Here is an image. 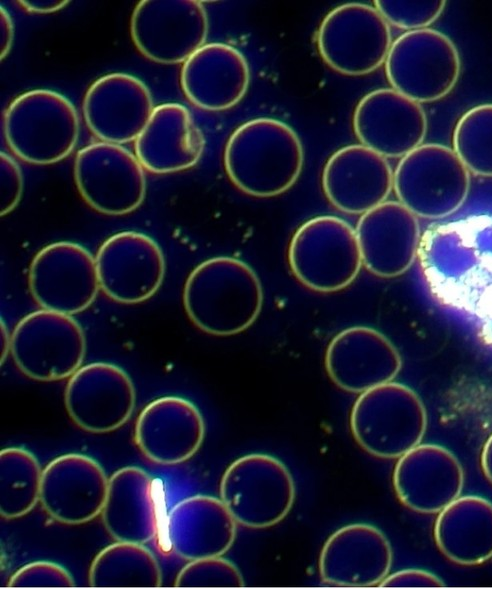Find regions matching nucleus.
<instances>
[{
    "label": "nucleus",
    "mask_w": 492,
    "mask_h": 589,
    "mask_svg": "<svg viewBox=\"0 0 492 589\" xmlns=\"http://www.w3.org/2000/svg\"><path fill=\"white\" fill-rule=\"evenodd\" d=\"M418 255L434 293L474 313L492 338V247L466 230L437 229L421 239Z\"/></svg>",
    "instance_id": "f257e3e1"
},
{
    "label": "nucleus",
    "mask_w": 492,
    "mask_h": 589,
    "mask_svg": "<svg viewBox=\"0 0 492 589\" xmlns=\"http://www.w3.org/2000/svg\"><path fill=\"white\" fill-rule=\"evenodd\" d=\"M183 305L189 319L203 332L235 335L258 318L263 305L262 285L244 261L228 256L210 258L187 277Z\"/></svg>",
    "instance_id": "f03ea898"
},
{
    "label": "nucleus",
    "mask_w": 492,
    "mask_h": 589,
    "mask_svg": "<svg viewBox=\"0 0 492 589\" xmlns=\"http://www.w3.org/2000/svg\"><path fill=\"white\" fill-rule=\"evenodd\" d=\"M304 151L297 133L274 118L240 125L224 150V167L242 192L260 198L280 195L299 178Z\"/></svg>",
    "instance_id": "7ed1b4c3"
},
{
    "label": "nucleus",
    "mask_w": 492,
    "mask_h": 589,
    "mask_svg": "<svg viewBox=\"0 0 492 589\" xmlns=\"http://www.w3.org/2000/svg\"><path fill=\"white\" fill-rule=\"evenodd\" d=\"M3 131L9 148L20 159L48 165L73 151L80 123L68 98L56 91L35 89L10 103L4 114Z\"/></svg>",
    "instance_id": "20e7f679"
},
{
    "label": "nucleus",
    "mask_w": 492,
    "mask_h": 589,
    "mask_svg": "<svg viewBox=\"0 0 492 589\" xmlns=\"http://www.w3.org/2000/svg\"><path fill=\"white\" fill-rule=\"evenodd\" d=\"M350 428L358 445L384 459L399 458L421 443L427 429V412L410 387L387 382L371 388L355 401Z\"/></svg>",
    "instance_id": "39448f33"
},
{
    "label": "nucleus",
    "mask_w": 492,
    "mask_h": 589,
    "mask_svg": "<svg viewBox=\"0 0 492 589\" xmlns=\"http://www.w3.org/2000/svg\"><path fill=\"white\" fill-rule=\"evenodd\" d=\"M219 493L237 523L262 529L278 524L289 514L296 487L281 460L269 454L251 453L226 468Z\"/></svg>",
    "instance_id": "423d86ee"
},
{
    "label": "nucleus",
    "mask_w": 492,
    "mask_h": 589,
    "mask_svg": "<svg viewBox=\"0 0 492 589\" xmlns=\"http://www.w3.org/2000/svg\"><path fill=\"white\" fill-rule=\"evenodd\" d=\"M393 188L399 202L416 216L439 219L465 202L470 172L453 149L437 143L422 144L399 161Z\"/></svg>",
    "instance_id": "0eeeda50"
},
{
    "label": "nucleus",
    "mask_w": 492,
    "mask_h": 589,
    "mask_svg": "<svg viewBox=\"0 0 492 589\" xmlns=\"http://www.w3.org/2000/svg\"><path fill=\"white\" fill-rule=\"evenodd\" d=\"M288 259L297 280L322 293L349 286L363 264L356 231L329 215L312 218L296 230Z\"/></svg>",
    "instance_id": "6e6552de"
},
{
    "label": "nucleus",
    "mask_w": 492,
    "mask_h": 589,
    "mask_svg": "<svg viewBox=\"0 0 492 589\" xmlns=\"http://www.w3.org/2000/svg\"><path fill=\"white\" fill-rule=\"evenodd\" d=\"M461 70L459 52L440 31H407L391 45L385 72L392 88L418 103L437 101L456 85Z\"/></svg>",
    "instance_id": "1a4fd4ad"
},
{
    "label": "nucleus",
    "mask_w": 492,
    "mask_h": 589,
    "mask_svg": "<svg viewBox=\"0 0 492 589\" xmlns=\"http://www.w3.org/2000/svg\"><path fill=\"white\" fill-rule=\"evenodd\" d=\"M10 353L25 376L41 382L58 381L72 376L82 366L86 338L71 315L41 309L17 323Z\"/></svg>",
    "instance_id": "9d476101"
},
{
    "label": "nucleus",
    "mask_w": 492,
    "mask_h": 589,
    "mask_svg": "<svg viewBox=\"0 0 492 589\" xmlns=\"http://www.w3.org/2000/svg\"><path fill=\"white\" fill-rule=\"evenodd\" d=\"M392 45L388 22L379 11L362 3L334 8L322 20L317 46L333 70L348 76L369 74L385 63Z\"/></svg>",
    "instance_id": "9b49d317"
},
{
    "label": "nucleus",
    "mask_w": 492,
    "mask_h": 589,
    "mask_svg": "<svg viewBox=\"0 0 492 589\" xmlns=\"http://www.w3.org/2000/svg\"><path fill=\"white\" fill-rule=\"evenodd\" d=\"M74 178L83 200L105 215L131 213L146 195L142 164L118 144L101 141L80 149L74 162Z\"/></svg>",
    "instance_id": "f8f14e48"
},
{
    "label": "nucleus",
    "mask_w": 492,
    "mask_h": 589,
    "mask_svg": "<svg viewBox=\"0 0 492 589\" xmlns=\"http://www.w3.org/2000/svg\"><path fill=\"white\" fill-rule=\"evenodd\" d=\"M130 28L142 55L156 63L178 64L205 45L208 18L197 0H142Z\"/></svg>",
    "instance_id": "ddd939ff"
},
{
    "label": "nucleus",
    "mask_w": 492,
    "mask_h": 589,
    "mask_svg": "<svg viewBox=\"0 0 492 589\" xmlns=\"http://www.w3.org/2000/svg\"><path fill=\"white\" fill-rule=\"evenodd\" d=\"M28 284L42 309L68 315L91 306L100 289L95 258L85 247L70 241L51 243L36 253Z\"/></svg>",
    "instance_id": "4468645a"
},
{
    "label": "nucleus",
    "mask_w": 492,
    "mask_h": 589,
    "mask_svg": "<svg viewBox=\"0 0 492 589\" xmlns=\"http://www.w3.org/2000/svg\"><path fill=\"white\" fill-rule=\"evenodd\" d=\"M95 260L100 289L118 303L144 302L164 280V254L153 238L141 232L110 236L99 247Z\"/></svg>",
    "instance_id": "2eb2a0df"
},
{
    "label": "nucleus",
    "mask_w": 492,
    "mask_h": 589,
    "mask_svg": "<svg viewBox=\"0 0 492 589\" xmlns=\"http://www.w3.org/2000/svg\"><path fill=\"white\" fill-rule=\"evenodd\" d=\"M71 420L82 430L107 433L123 426L136 404L130 376L119 366L94 362L69 377L64 393Z\"/></svg>",
    "instance_id": "dca6fc26"
},
{
    "label": "nucleus",
    "mask_w": 492,
    "mask_h": 589,
    "mask_svg": "<svg viewBox=\"0 0 492 589\" xmlns=\"http://www.w3.org/2000/svg\"><path fill=\"white\" fill-rule=\"evenodd\" d=\"M353 128L362 145L385 158H402L422 145L427 117L420 103L393 88H382L359 101Z\"/></svg>",
    "instance_id": "f3484780"
},
{
    "label": "nucleus",
    "mask_w": 492,
    "mask_h": 589,
    "mask_svg": "<svg viewBox=\"0 0 492 589\" xmlns=\"http://www.w3.org/2000/svg\"><path fill=\"white\" fill-rule=\"evenodd\" d=\"M109 478L92 457L69 453L56 457L43 469L40 502L54 520L79 525L101 514Z\"/></svg>",
    "instance_id": "a211bd4d"
},
{
    "label": "nucleus",
    "mask_w": 492,
    "mask_h": 589,
    "mask_svg": "<svg viewBox=\"0 0 492 589\" xmlns=\"http://www.w3.org/2000/svg\"><path fill=\"white\" fill-rule=\"evenodd\" d=\"M153 110L146 84L126 73L98 78L83 100V116L89 130L103 142L118 145L135 141Z\"/></svg>",
    "instance_id": "6ab92c4d"
},
{
    "label": "nucleus",
    "mask_w": 492,
    "mask_h": 589,
    "mask_svg": "<svg viewBox=\"0 0 492 589\" xmlns=\"http://www.w3.org/2000/svg\"><path fill=\"white\" fill-rule=\"evenodd\" d=\"M393 561L386 535L368 523H352L333 532L319 557L321 580L342 587L379 585L390 573Z\"/></svg>",
    "instance_id": "aec40b11"
},
{
    "label": "nucleus",
    "mask_w": 492,
    "mask_h": 589,
    "mask_svg": "<svg viewBox=\"0 0 492 589\" xmlns=\"http://www.w3.org/2000/svg\"><path fill=\"white\" fill-rule=\"evenodd\" d=\"M392 481L405 507L432 514L460 496L464 472L458 458L447 448L420 443L399 457Z\"/></svg>",
    "instance_id": "412c9836"
},
{
    "label": "nucleus",
    "mask_w": 492,
    "mask_h": 589,
    "mask_svg": "<svg viewBox=\"0 0 492 589\" xmlns=\"http://www.w3.org/2000/svg\"><path fill=\"white\" fill-rule=\"evenodd\" d=\"M204 437L201 412L190 400L179 396L151 401L135 422L136 446L148 460L160 465H176L190 459Z\"/></svg>",
    "instance_id": "4be33fe9"
},
{
    "label": "nucleus",
    "mask_w": 492,
    "mask_h": 589,
    "mask_svg": "<svg viewBox=\"0 0 492 589\" xmlns=\"http://www.w3.org/2000/svg\"><path fill=\"white\" fill-rule=\"evenodd\" d=\"M325 367L339 388L363 393L391 382L401 370L402 359L384 334L371 327L354 326L331 340L325 354Z\"/></svg>",
    "instance_id": "5701e85b"
},
{
    "label": "nucleus",
    "mask_w": 492,
    "mask_h": 589,
    "mask_svg": "<svg viewBox=\"0 0 492 589\" xmlns=\"http://www.w3.org/2000/svg\"><path fill=\"white\" fill-rule=\"evenodd\" d=\"M355 231L362 262L378 277L402 275L418 255V218L399 201H385L362 214Z\"/></svg>",
    "instance_id": "b1692460"
},
{
    "label": "nucleus",
    "mask_w": 492,
    "mask_h": 589,
    "mask_svg": "<svg viewBox=\"0 0 492 589\" xmlns=\"http://www.w3.org/2000/svg\"><path fill=\"white\" fill-rule=\"evenodd\" d=\"M393 175L384 156L362 144L349 145L326 162L322 187L338 210L364 214L385 202L393 188Z\"/></svg>",
    "instance_id": "393cba45"
},
{
    "label": "nucleus",
    "mask_w": 492,
    "mask_h": 589,
    "mask_svg": "<svg viewBox=\"0 0 492 589\" xmlns=\"http://www.w3.org/2000/svg\"><path fill=\"white\" fill-rule=\"evenodd\" d=\"M165 530L172 552L191 561L224 555L235 541L237 521L221 499L198 494L169 510Z\"/></svg>",
    "instance_id": "a878e982"
},
{
    "label": "nucleus",
    "mask_w": 492,
    "mask_h": 589,
    "mask_svg": "<svg viewBox=\"0 0 492 589\" xmlns=\"http://www.w3.org/2000/svg\"><path fill=\"white\" fill-rule=\"evenodd\" d=\"M180 82L185 96L195 106L223 111L246 94L250 83L248 62L231 45L208 43L183 63Z\"/></svg>",
    "instance_id": "bb28decb"
},
{
    "label": "nucleus",
    "mask_w": 492,
    "mask_h": 589,
    "mask_svg": "<svg viewBox=\"0 0 492 589\" xmlns=\"http://www.w3.org/2000/svg\"><path fill=\"white\" fill-rule=\"evenodd\" d=\"M205 147L204 135L189 110L178 103L154 108L149 122L135 140L136 157L143 168L168 174L193 167Z\"/></svg>",
    "instance_id": "cd10ccee"
},
{
    "label": "nucleus",
    "mask_w": 492,
    "mask_h": 589,
    "mask_svg": "<svg viewBox=\"0 0 492 589\" xmlns=\"http://www.w3.org/2000/svg\"><path fill=\"white\" fill-rule=\"evenodd\" d=\"M155 487V480L137 466L111 475L101 516L113 539L145 544L156 538L161 512Z\"/></svg>",
    "instance_id": "c85d7f7f"
},
{
    "label": "nucleus",
    "mask_w": 492,
    "mask_h": 589,
    "mask_svg": "<svg viewBox=\"0 0 492 589\" xmlns=\"http://www.w3.org/2000/svg\"><path fill=\"white\" fill-rule=\"evenodd\" d=\"M434 538L440 552L456 564L488 561L492 558V502L477 495L459 496L439 512Z\"/></svg>",
    "instance_id": "c756f323"
},
{
    "label": "nucleus",
    "mask_w": 492,
    "mask_h": 589,
    "mask_svg": "<svg viewBox=\"0 0 492 589\" xmlns=\"http://www.w3.org/2000/svg\"><path fill=\"white\" fill-rule=\"evenodd\" d=\"M89 584L95 588H156L162 584V571L144 544L116 541L94 557Z\"/></svg>",
    "instance_id": "7c9ffc66"
},
{
    "label": "nucleus",
    "mask_w": 492,
    "mask_h": 589,
    "mask_svg": "<svg viewBox=\"0 0 492 589\" xmlns=\"http://www.w3.org/2000/svg\"><path fill=\"white\" fill-rule=\"evenodd\" d=\"M43 470L37 458L22 447L0 451V514L16 519L40 501Z\"/></svg>",
    "instance_id": "2f4dec72"
},
{
    "label": "nucleus",
    "mask_w": 492,
    "mask_h": 589,
    "mask_svg": "<svg viewBox=\"0 0 492 589\" xmlns=\"http://www.w3.org/2000/svg\"><path fill=\"white\" fill-rule=\"evenodd\" d=\"M453 150L469 170L492 177V104L466 111L453 132Z\"/></svg>",
    "instance_id": "473e14b6"
},
{
    "label": "nucleus",
    "mask_w": 492,
    "mask_h": 589,
    "mask_svg": "<svg viewBox=\"0 0 492 589\" xmlns=\"http://www.w3.org/2000/svg\"><path fill=\"white\" fill-rule=\"evenodd\" d=\"M238 567L222 556L189 561L178 573L174 586L180 588L242 587Z\"/></svg>",
    "instance_id": "72a5a7b5"
},
{
    "label": "nucleus",
    "mask_w": 492,
    "mask_h": 589,
    "mask_svg": "<svg viewBox=\"0 0 492 589\" xmlns=\"http://www.w3.org/2000/svg\"><path fill=\"white\" fill-rule=\"evenodd\" d=\"M375 8L388 22L398 28L414 31L428 28L442 14L446 2L378 0Z\"/></svg>",
    "instance_id": "f704fd0d"
},
{
    "label": "nucleus",
    "mask_w": 492,
    "mask_h": 589,
    "mask_svg": "<svg viewBox=\"0 0 492 589\" xmlns=\"http://www.w3.org/2000/svg\"><path fill=\"white\" fill-rule=\"evenodd\" d=\"M76 585L70 572L47 560L33 561L20 567L9 579L13 588H69Z\"/></svg>",
    "instance_id": "c9c22d12"
},
{
    "label": "nucleus",
    "mask_w": 492,
    "mask_h": 589,
    "mask_svg": "<svg viewBox=\"0 0 492 589\" xmlns=\"http://www.w3.org/2000/svg\"><path fill=\"white\" fill-rule=\"evenodd\" d=\"M0 172V214L4 216L21 200L24 181L17 162L4 152L0 153Z\"/></svg>",
    "instance_id": "e433bc0d"
},
{
    "label": "nucleus",
    "mask_w": 492,
    "mask_h": 589,
    "mask_svg": "<svg viewBox=\"0 0 492 589\" xmlns=\"http://www.w3.org/2000/svg\"><path fill=\"white\" fill-rule=\"evenodd\" d=\"M386 588H412V587H443L444 581L430 571L407 568L402 569L388 576L378 585Z\"/></svg>",
    "instance_id": "4c0bfd02"
},
{
    "label": "nucleus",
    "mask_w": 492,
    "mask_h": 589,
    "mask_svg": "<svg viewBox=\"0 0 492 589\" xmlns=\"http://www.w3.org/2000/svg\"><path fill=\"white\" fill-rule=\"evenodd\" d=\"M14 38L13 21L2 6L0 7V57L3 60L11 50Z\"/></svg>",
    "instance_id": "58836bf2"
},
{
    "label": "nucleus",
    "mask_w": 492,
    "mask_h": 589,
    "mask_svg": "<svg viewBox=\"0 0 492 589\" xmlns=\"http://www.w3.org/2000/svg\"><path fill=\"white\" fill-rule=\"evenodd\" d=\"M69 1L63 0H24L19 4L30 13L47 14L65 7Z\"/></svg>",
    "instance_id": "ea45409f"
},
{
    "label": "nucleus",
    "mask_w": 492,
    "mask_h": 589,
    "mask_svg": "<svg viewBox=\"0 0 492 589\" xmlns=\"http://www.w3.org/2000/svg\"><path fill=\"white\" fill-rule=\"evenodd\" d=\"M481 467L487 480L492 484V434L485 442L481 453Z\"/></svg>",
    "instance_id": "a19ab883"
},
{
    "label": "nucleus",
    "mask_w": 492,
    "mask_h": 589,
    "mask_svg": "<svg viewBox=\"0 0 492 589\" xmlns=\"http://www.w3.org/2000/svg\"><path fill=\"white\" fill-rule=\"evenodd\" d=\"M0 326V359L3 364L11 350V335L3 320H1Z\"/></svg>",
    "instance_id": "79ce46f5"
}]
</instances>
